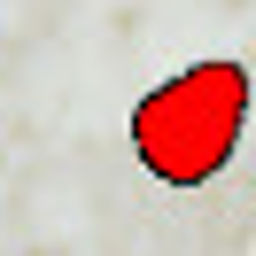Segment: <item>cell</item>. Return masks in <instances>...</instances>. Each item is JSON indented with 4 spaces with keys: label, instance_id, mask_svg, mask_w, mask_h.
Wrapping results in <instances>:
<instances>
[{
    "label": "cell",
    "instance_id": "6da1fadb",
    "mask_svg": "<svg viewBox=\"0 0 256 256\" xmlns=\"http://www.w3.org/2000/svg\"><path fill=\"white\" fill-rule=\"evenodd\" d=\"M240 124H248V70L210 54L132 101V156L163 186H210L233 163Z\"/></svg>",
    "mask_w": 256,
    "mask_h": 256
}]
</instances>
